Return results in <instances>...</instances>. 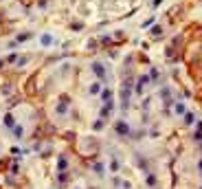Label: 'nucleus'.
Here are the masks:
<instances>
[{"mask_svg":"<svg viewBox=\"0 0 202 189\" xmlns=\"http://www.w3.org/2000/svg\"><path fill=\"white\" fill-rule=\"evenodd\" d=\"M114 128H117V134H121V136L130 134V126H127L125 121H117V126H114Z\"/></svg>","mask_w":202,"mask_h":189,"instance_id":"1","label":"nucleus"},{"mask_svg":"<svg viewBox=\"0 0 202 189\" xmlns=\"http://www.w3.org/2000/svg\"><path fill=\"white\" fill-rule=\"evenodd\" d=\"M92 71H95V73L99 75V79H105V68L101 66L99 62H95V64H92Z\"/></svg>","mask_w":202,"mask_h":189,"instance_id":"2","label":"nucleus"},{"mask_svg":"<svg viewBox=\"0 0 202 189\" xmlns=\"http://www.w3.org/2000/svg\"><path fill=\"white\" fill-rule=\"evenodd\" d=\"M101 99H103L105 103H112V93H110V90H103V93H101Z\"/></svg>","mask_w":202,"mask_h":189,"instance_id":"3","label":"nucleus"},{"mask_svg":"<svg viewBox=\"0 0 202 189\" xmlns=\"http://www.w3.org/2000/svg\"><path fill=\"white\" fill-rule=\"evenodd\" d=\"M42 46H51V44H53V38H51V35H42Z\"/></svg>","mask_w":202,"mask_h":189,"instance_id":"4","label":"nucleus"},{"mask_svg":"<svg viewBox=\"0 0 202 189\" xmlns=\"http://www.w3.org/2000/svg\"><path fill=\"white\" fill-rule=\"evenodd\" d=\"M119 167H121V165H119V160H117V158H112V163H110V169H112V172H119Z\"/></svg>","mask_w":202,"mask_h":189,"instance_id":"5","label":"nucleus"},{"mask_svg":"<svg viewBox=\"0 0 202 189\" xmlns=\"http://www.w3.org/2000/svg\"><path fill=\"white\" fill-rule=\"evenodd\" d=\"M57 169H59V172H64V169H66V158H59V163H57Z\"/></svg>","mask_w":202,"mask_h":189,"instance_id":"6","label":"nucleus"},{"mask_svg":"<svg viewBox=\"0 0 202 189\" xmlns=\"http://www.w3.org/2000/svg\"><path fill=\"white\" fill-rule=\"evenodd\" d=\"M4 123H7V126L13 130V117H11V114H7V117H4Z\"/></svg>","mask_w":202,"mask_h":189,"instance_id":"7","label":"nucleus"},{"mask_svg":"<svg viewBox=\"0 0 202 189\" xmlns=\"http://www.w3.org/2000/svg\"><path fill=\"white\" fill-rule=\"evenodd\" d=\"M185 123H187V126H189V123H193V114H191V112L185 114Z\"/></svg>","mask_w":202,"mask_h":189,"instance_id":"8","label":"nucleus"},{"mask_svg":"<svg viewBox=\"0 0 202 189\" xmlns=\"http://www.w3.org/2000/svg\"><path fill=\"white\" fill-rule=\"evenodd\" d=\"M99 90H101V86H99V84H92V86H90V93H92V95H97Z\"/></svg>","mask_w":202,"mask_h":189,"instance_id":"9","label":"nucleus"},{"mask_svg":"<svg viewBox=\"0 0 202 189\" xmlns=\"http://www.w3.org/2000/svg\"><path fill=\"white\" fill-rule=\"evenodd\" d=\"M13 134L20 139V136H22V128H20V126H16V128H13Z\"/></svg>","mask_w":202,"mask_h":189,"instance_id":"10","label":"nucleus"},{"mask_svg":"<svg viewBox=\"0 0 202 189\" xmlns=\"http://www.w3.org/2000/svg\"><path fill=\"white\" fill-rule=\"evenodd\" d=\"M176 114H185V106H182V103L176 106Z\"/></svg>","mask_w":202,"mask_h":189,"instance_id":"11","label":"nucleus"},{"mask_svg":"<svg viewBox=\"0 0 202 189\" xmlns=\"http://www.w3.org/2000/svg\"><path fill=\"white\" fill-rule=\"evenodd\" d=\"M154 183H156V178H154V176H147V185L154 187Z\"/></svg>","mask_w":202,"mask_h":189,"instance_id":"12","label":"nucleus"}]
</instances>
